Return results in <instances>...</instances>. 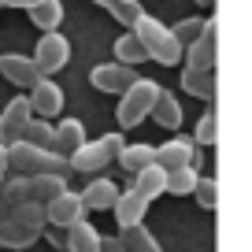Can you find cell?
Returning a JSON list of instances; mask_svg holds the SVG:
<instances>
[{
  "instance_id": "cell-1",
  "label": "cell",
  "mask_w": 252,
  "mask_h": 252,
  "mask_svg": "<svg viewBox=\"0 0 252 252\" xmlns=\"http://www.w3.org/2000/svg\"><path fill=\"white\" fill-rule=\"evenodd\" d=\"M130 33L141 41V48H145V56H149V60L163 63V67H174V63H182V45L174 41L171 26H163L156 15L141 11V19L130 26Z\"/></svg>"
},
{
  "instance_id": "cell-2",
  "label": "cell",
  "mask_w": 252,
  "mask_h": 252,
  "mask_svg": "<svg viewBox=\"0 0 252 252\" xmlns=\"http://www.w3.org/2000/svg\"><path fill=\"white\" fill-rule=\"evenodd\" d=\"M159 89H163V86H159L156 78H134V82H130V86L119 93V108H115L119 126H123V130H134V126H141L145 119H149L152 104H156Z\"/></svg>"
},
{
  "instance_id": "cell-3",
  "label": "cell",
  "mask_w": 252,
  "mask_h": 252,
  "mask_svg": "<svg viewBox=\"0 0 252 252\" xmlns=\"http://www.w3.org/2000/svg\"><path fill=\"white\" fill-rule=\"evenodd\" d=\"M126 145V137H123V130L119 134H100V137H93V141H86L82 149H74L71 156V171H78V174H96V171H104V167L111 163V159L119 156V149Z\"/></svg>"
},
{
  "instance_id": "cell-4",
  "label": "cell",
  "mask_w": 252,
  "mask_h": 252,
  "mask_svg": "<svg viewBox=\"0 0 252 252\" xmlns=\"http://www.w3.org/2000/svg\"><path fill=\"white\" fill-rule=\"evenodd\" d=\"M182 60L189 71H215V60H219V23L215 19H204L200 37L182 48Z\"/></svg>"
},
{
  "instance_id": "cell-5",
  "label": "cell",
  "mask_w": 252,
  "mask_h": 252,
  "mask_svg": "<svg viewBox=\"0 0 252 252\" xmlns=\"http://www.w3.org/2000/svg\"><path fill=\"white\" fill-rule=\"evenodd\" d=\"M30 60L37 63L41 78H52V74H56V71H63V67H67V60H71V41L63 37L60 30L41 33V37H37V48H33Z\"/></svg>"
},
{
  "instance_id": "cell-6",
  "label": "cell",
  "mask_w": 252,
  "mask_h": 252,
  "mask_svg": "<svg viewBox=\"0 0 252 252\" xmlns=\"http://www.w3.org/2000/svg\"><path fill=\"white\" fill-rule=\"evenodd\" d=\"M156 163L163 171H178V167H197L200 163V149L193 145L189 134H174L171 141L156 145Z\"/></svg>"
},
{
  "instance_id": "cell-7",
  "label": "cell",
  "mask_w": 252,
  "mask_h": 252,
  "mask_svg": "<svg viewBox=\"0 0 252 252\" xmlns=\"http://www.w3.org/2000/svg\"><path fill=\"white\" fill-rule=\"evenodd\" d=\"M30 119H33V111L26 104V96H11L4 104V111H0V145H15Z\"/></svg>"
},
{
  "instance_id": "cell-8",
  "label": "cell",
  "mask_w": 252,
  "mask_h": 252,
  "mask_svg": "<svg viewBox=\"0 0 252 252\" xmlns=\"http://www.w3.org/2000/svg\"><path fill=\"white\" fill-rule=\"evenodd\" d=\"M134 67H123V63H96L93 71H89V86L96 89V93H123L130 82H134Z\"/></svg>"
},
{
  "instance_id": "cell-9",
  "label": "cell",
  "mask_w": 252,
  "mask_h": 252,
  "mask_svg": "<svg viewBox=\"0 0 252 252\" xmlns=\"http://www.w3.org/2000/svg\"><path fill=\"white\" fill-rule=\"evenodd\" d=\"M8 167H11L15 174H26V178L45 174V167H48V149H37V145L15 141V145H8Z\"/></svg>"
},
{
  "instance_id": "cell-10",
  "label": "cell",
  "mask_w": 252,
  "mask_h": 252,
  "mask_svg": "<svg viewBox=\"0 0 252 252\" xmlns=\"http://www.w3.org/2000/svg\"><path fill=\"white\" fill-rule=\"evenodd\" d=\"M45 219L48 226H74V222L86 219V208H82V197L74 193V189H67V193H60L56 200H48L45 204Z\"/></svg>"
},
{
  "instance_id": "cell-11",
  "label": "cell",
  "mask_w": 252,
  "mask_h": 252,
  "mask_svg": "<svg viewBox=\"0 0 252 252\" xmlns=\"http://www.w3.org/2000/svg\"><path fill=\"white\" fill-rule=\"evenodd\" d=\"M26 104H30L33 119H52V115L63 111V89L56 86L52 78H41L37 86L26 93Z\"/></svg>"
},
{
  "instance_id": "cell-12",
  "label": "cell",
  "mask_w": 252,
  "mask_h": 252,
  "mask_svg": "<svg viewBox=\"0 0 252 252\" xmlns=\"http://www.w3.org/2000/svg\"><path fill=\"white\" fill-rule=\"evenodd\" d=\"M0 74H4L11 86H19V89H33L41 82L37 63H33L30 56H19V52H4L0 56Z\"/></svg>"
},
{
  "instance_id": "cell-13",
  "label": "cell",
  "mask_w": 252,
  "mask_h": 252,
  "mask_svg": "<svg viewBox=\"0 0 252 252\" xmlns=\"http://www.w3.org/2000/svg\"><path fill=\"white\" fill-rule=\"evenodd\" d=\"M89 137H86V123L82 119H60V123L52 126V152H60V156H71L74 149H82Z\"/></svg>"
},
{
  "instance_id": "cell-14",
  "label": "cell",
  "mask_w": 252,
  "mask_h": 252,
  "mask_svg": "<svg viewBox=\"0 0 252 252\" xmlns=\"http://www.w3.org/2000/svg\"><path fill=\"white\" fill-rule=\"evenodd\" d=\"M111 212H115L119 230H126V226H137V222H145V212H149V204L137 197L134 189H126V193H119V197H115Z\"/></svg>"
},
{
  "instance_id": "cell-15",
  "label": "cell",
  "mask_w": 252,
  "mask_h": 252,
  "mask_svg": "<svg viewBox=\"0 0 252 252\" xmlns=\"http://www.w3.org/2000/svg\"><path fill=\"white\" fill-rule=\"evenodd\" d=\"M78 197H82V208H86V212H104V208L115 204L119 186H115L111 178H93V182L78 193Z\"/></svg>"
},
{
  "instance_id": "cell-16",
  "label": "cell",
  "mask_w": 252,
  "mask_h": 252,
  "mask_svg": "<svg viewBox=\"0 0 252 252\" xmlns=\"http://www.w3.org/2000/svg\"><path fill=\"white\" fill-rule=\"evenodd\" d=\"M115 159L123 163L126 174H137V171H145V167L156 163V145H149V141H134V145H130V141H126Z\"/></svg>"
},
{
  "instance_id": "cell-17",
  "label": "cell",
  "mask_w": 252,
  "mask_h": 252,
  "mask_svg": "<svg viewBox=\"0 0 252 252\" xmlns=\"http://www.w3.org/2000/svg\"><path fill=\"white\" fill-rule=\"evenodd\" d=\"M163 186H167V171L159 163H152V167H145V171H137L134 174V193L145 200V204H152L156 197H163Z\"/></svg>"
},
{
  "instance_id": "cell-18",
  "label": "cell",
  "mask_w": 252,
  "mask_h": 252,
  "mask_svg": "<svg viewBox=\"0 0 252 252\" xmlns=\"http://www.w3.org/2000/svg\"><path fill=\"white\" fill-rule=\"evenodd\" d=\"M149 119H152V123H159V126H167V130H178V126H182V104H178V96L167 93V89H159V96H156V104H152Z\"/></svg>"
},
{
  "instance_id": "cell-19",
  "label": "cell",
  "mask_w": 252,
  "mask_h": 252,
  "mask_svg": "<svg viewBox=\"0 0 252 252\" xmlns=\"http://www.w3.org/2000/svg\"><path fill=\"white\" fill-rule=\"evenodd\" d=\"M67 252H100V230L86 219L67 226Z\"/></svg>"
},
{
  "instance_id": "cell-20",
  "label": "cell",
  "mask_w": 252,
  "mask_h": 252,
  "mask_svg": "<svg viewBox=\"0 0 252 252\" xmlns=\"http://www.w3.org/2000/svg\"><path fill=\"white\" fill-rule=\"evenodd\" d=\"M115 237H119V245H123L126 252H163V249H159V241H156V234H152L145 222L126 226L123 234H115Z\"/></svg>"
},
{
  "instance_id": "cell-21",
  "label": "cell",
  "mask_w": 252,
  "mask_h": 252,
  "mask_svg": "<svg viewBox=\"0 0 252 252\" xmlns=\"http://www.w3.org/2000/svg\"><path fill=\"white\" fill-rule=\"evenodd\" d=\"M67 178H60V174H33L30 178V200H37V204H48V200H56L60 193H67Z\"/></svg>"
},
{
  "instance_id": "cell-22",
  "label": "cell",
  "mask_w": 252,
  "mask_h": 252,
  "mask_svg": "<svg viewBox=\"0 0 252 252\" xmlns=\"http://www.w3.org/2000/svg\"><path fill=\"white\" fill-rule=\"evenodd\" d=\"M178 86L186 89L189 96H200V100H208V104L215 100V78H212V71H189V67H182V82H178Z\"/></svg>"
},
{
  "instance_id": "cell-23",
  "label": "cell",
  "mask_w": 252,
  "mask_h": 252,
  "mask_svg": "<svg viewBox=\"0 0 252 252\" xmlns=\"http://www.w3.org/2000/svg\"><path fill=\"white\" fill-rule=\"evenodd\" d=\"M11 222H19L23 230H33V234L41 237V230H45V204H37V200H23V204H15L11 208V215H8Z\"/></svg>"
},
{
  "instance_id": "cell-24",
  "label": "cell",
  "mask_w": 252,
  "mask_h": 252,
  "mask_svg": "<svg viewBox=\"0 0 252 252\" xmlns=\"http://www.w3.org/2000/svg\"><path fill=\"white\" fill-rule=\"evenodd\" d=\"M30 23L37 26L41 33H52L56 26L63 23V0H41L37 8H30Z\"/></svg>"
},
{
  "instance_id": "cell-25",
  "label": "cell",
  "mask_w": 252,
  "mask_h": 252,
  "mask_svg": "<svg viewBox=\"0 0 252 252\" xmlns=\"http://www.w3.org/2000/svg\"><path fill=\"white\" fill-rule=\"evenodd\" d=\"M111 52H115V63H123V67H137V63L149 60V56H145V48H141V41H137L130 30L115 41V48H111Z\"/></svg>"
},
{
  "instance_id": "cell-26",
  "label": "cell",
  "mask_w": 252,
  "mask_h": 252,
  "mask_svg": "<svg viewBox=\"0 0 252 252\" xmlns=\"http://www.w3.org/2000/svg\"><path fill=\"white\" fill-rule=\"evenodd\" d=\"M197 167H178V171H167V186L163 193L171 197H193V186H197Z\"/></svg>"
},
{
  "instance_id": "cell-27",
  "label": "cell",
  "mask_w": 252,
  "mask_h": 252,
  "mask_svg": "<svg viewBox=\"0 0 252 252\" xmlns=\"http://www.w3.org/2000/svg\"><path fill=\"white\" fill-rule=\"evenodd\" d=\"M33 241H37L33 230H23L19 222H11V219L0 222V249H30Z\"/></svg>"
},
{
  "instance_id": "cell-28",
  "label": "cell",
  "mask_w": 252,
  "mask_h": 252,
  "mask_svg": "<svg viewBox=\"0 0 252 252\" xmlns=\"http://www.w3.org/2000/svg\"><path fill=\"white\" fill-rule=\"evenodd\" d=\"M0 197L8 200L11 208L30 200V178H26V174H8V178L0 182Z\"/></svg>"
},
{
  "instance_id": "cell-29",
  "label": "cell",
  "mask_w": 252,
  "mask_h": 252,
  "mask_svg": "<svg viewBox=\"0 0 252 252\" xmlns=\"http://www.w3.org/2000/svg\"><path fill=\"white\" fill-rule=\"evenodd\" d=\"M189 137H193V145H197V149H200V145H215V137H219V111L208 108L204 115H200L197 130H193Z\"/></svg>"
},
{
  "instance_id": "cell-30",
  "label": "cell",
  "mask_w": 252,
  "mask_h": 252,
  "mask_svg": "<svg viewBox=\"0 0 252 252\" xmlns=\"http://www.w3.org/2000/svg\"><path fill=\"white\" fill-rule=\"evenodd\" d=\"M19 141L37 145V149H52V123H48V119H30Z\"/></svg>"
},
{
  "instance_id": "cell-31",
  "label": "cell",
  "mask_w": 252,
  "mask_h": 252,
  "mask_svg": "<svg viewBox=\"0 0 252 252\" xmlns=\"http://www.w3.org/2000/svg\"><path fill=\"white\" fill-rule=\"evenodd\" d=\"M193 197H197V204L204 208V212H215V208H219V182L200 174L197 186H193Z\"/></svg>"
},
{
  "instance_id": "cell-32",
  "label": "cell",
  "mask_w": 252,
  "mask_h": 252,
  "mask_svg": "<svg viewBox=\"0 0 252 252\" xmlns=\"http://www.w3.org/2000/svg\"><path fill=\"white\" fill-rule=\"evenodd\" d=\"M108 11H111V19H115L119 26H134L145 8H141V0H115Z\"/></svg>"
},
{
  "instance_id": "cell-33",
  "label": "cell",
  "mask_w": 252,
  "mask_h": 252,
  "mask_svg": "<svg viewBox=\"0 0 252 252\" xmlns=\"http://www.w3.org/2000/svg\"><path fill=\"white\" fill-rule=\"evenodd\" d=\"M200 26H204V19L193 15V19H182V23H174V26H171V33H174V41L186 48V45H193V41L200 37Z\"/></svg>"
},
{
  "instance_id": "cell-34",
  "label": "cell",
  "mask_w": 252,
  "mask_h": 252,
  "mask_svg": "<svg viewBox=\"0 0 252 252\" xmlns=\"http://www.w3.org/2000/svg\"><path fill=\"white\" fill-rule=\"evenodd\" d=\"M41 234H45L48 245H56V249H67V230H63V226H48V222H45V230H41Z\"/></svg>"
},
{
  "instance_id": "cell-35",
  "label": "cell",
  "mask_w": 252,
  "mask_h": 252,
  "mask_svg": "<svg viewBox=\"0 0 252 252\" xmlns=\"http://www.w3.org/2000/svg\"><path fill=\"white\" fill-rule=\"evenodd\" d=\"M41 0H0V8H23V11H30V8H37Z\"/></svg>"
},
{
  "instance_id": "cell-36",
  "label": "cell",
  "mask_w": 252,
  "mask_h": 252,
  "mask_svg": "<svg viewBox=\"0 0 252 252\" xmlns=\"http://www.w3.org/2000/svg\"><path fill=\"white\" fill-rule=\"evenodd\" d=\"M100 252H126V249L119 245V237H100Z\"/></svg>"
},
{
  "instance_id": "cell-37",
  "label": "cell",
  "mask_w": 252,
  "mask_h": 252,
  "mask_svg": "<svg viewBox=\"0 0 252 252\" xmlns=\"http://www.w3.org/2000/svg\"><path fill=\"white\" fill-rule=\"evenodd\" d=\"M11 174V167H8V145H0V182Z\"/></svg>"
},
{
  "instance_id": "cell-38",
  "label": "cell",
  "mask_w": 252,
  "mask_h": 252,
  "mask_svg": "<svg viewBox=\"0 0 252 252\" xmlns=\"http://www.w3.org/2000/svg\"><path fill=\"white\" fill-rule=\"evenodd\" d=\"M8 215H11V204H8V200H4V197H0V222L8 219Z\"/></svg>"
},
{
  "instance_id": "cell-39",
  "label": "cell",
  "mask_w": 252,
  "mask_h": 252,
  "mask_svg": "<svg viewBox=\"0 0 252 252\" xmlns=\"http://www.w3.org/2000/svg\"><path fill=\"white\" fill-rule=\"evenodd\" d=\"M96 8H111V4H115V0H93Z\"/></svg>"
},
{
  "instance_id": "cell-40",
  "label": "cell",
  "mask_w": 252,
  "mask_h": 252,
  "mask_svg": "<svg viewBox=\"0 0 252 252\" xmlns=\"http://www.w3.org/2000/svg\"><path fill=\"white\" fill-rule=\"evenodd\" d=\"M197 4H204V8H212V4H215V0H197Z\"/></svg>"
}]
</instances>
